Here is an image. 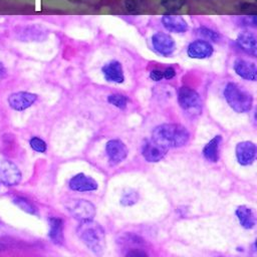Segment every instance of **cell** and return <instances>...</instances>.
Returning <instances> with one entry per match:
<instances>
[{
  "mask_svg": "<svg viewBox=\"0 0 257 257\" xmlns=\"http://www.w3.org/2000/svg\"><path fill=\"white\" fill-rule=\"evenodd\" d=\"M236 42L243 51H245L246 53L252 56H256L257 42H256V37L252 32H249V31L240 32L237 36Z\"/></svg>",
  "mask_w": 257,
  "mask_h": 257,
  "instance_id": "obj_17",
  "label": "cell"
},
{
  "mask_svg": "<svg viewBox=\"0 0 257 257\" xmlns=\"http://www.w3.org/2000/svg\"><path fill=\"white\" fill-rule=\"evenodd\" d=\"M76 234L90 251L97 255L102 254L105 249V233L99 223L93 219L80 221Z\"/></svg>",
  "mask_w": 257,
  "mask_h": 257,
  "instance_id": "obj_2",
  "label": "cell"
},
{
  "mask_svg": "<svg viewBox=\"0 0 257 257\" xmlns=\"http://www.w3.org/2000/svg\"><path fill=\"white\" fill-rule=\"evenodd\" d=\"M140 199V195L136 190L128 189L122 193V196L120 198V204L122 206H133L136 203H138Z\"/></svg>",
  "mask_w": 257,
  "mask_h": 257,
  "instance_id": "obj_22",
  "label": "cell"
},
{
  "mask_svg": "<svg viewBox=\"0 0 257 257\" xmlns=\"http://www.w3.org/2000/svg\"><path fill=\"white\" fill-rule=\"evenodd\" d=\"M213 50L214 48L209 41L198 39L189 44L187 53L191 58L204 59L210 57L213 53Z\"/></svg>",
  "mask_w": 257,
  "mask_h": 257,
  "instance_id": "obj_12",
  "label": "cell"
},
{
  "mask_svg": "<svg viewBox=\"0 0 257 257\" xmlns=\"http://www.w3.org/2000/svg\"><path fill=\"white\" fill-rule=\"evenodd\" d=\"M163 75H164L165 78L171 79V78H173V77L176 75V70H175L174 67L169 66V67H167V68L163 71Z\"/></svg>",
  "mask_w": 257,
  "mask_h": 257,
  "instance_id": "obj_29",
  "label": "cell"
},
{
  "mask_svg": "<svg viewBox=\"0 0 257 257\" xmlns=\"http://www.w3.org/2000/svg\"><path fill=\"white\" fill-rule=\"evenodd\" d=\"M102 74L107 81L121 83L124 80L122 65L117 60H111L105 63L101 68Z\"/></svg>",
  "mask_w": 257,
  "mask_h": 257,
  "instance_id": "obj_13",
  "label": "cell"
},
{
  "mask_svg": "<svg viewBox=\"0 0 257 257\" xmlns=\"http://www.w3.org/2000/svg\"><path fill=\"white\" fill-rule=\"evenodd\" d=\"M125 255L126 256H141V257L148 256V254L145 251H142V249H132V250H128L125 253Z\"/></svg>",
  "mask_w": 257,
  "mask_h": 257,
  "instance_id": "obj_28",
  "label": "cell"
},
{
  "mask_svg": "<svg viewBox=\"0 0 257 257\" xmlns=\"http://www.w3.org/2000/svg\"><path fill=\"white\" fill-rule=\"evenodd\" d=\"M222 141V137L220 135L215 136L211 141H209L204 149L203 155L206 160L212 163H216L219 161V152H220V144Z\"/></svg>",
  "mask_w": 257,
  "mask_h": 257,
  "instance_id": "obj_19",
  "label": "cell"
},
{
  "mask_svg": "<svg viewBox=\"0 0 257 257\" xmlns=\"http://www.w3.org/2000/svg\"><path fill=\"white\" fill-rule=\"evenodd\" d=\"M68 185L71 190L77 191V192L94 191L98 188L97 182L93 178L86 176L83 173H79V174L73 176L69 180Z\"/></svg>",
  "mask_w": 257,
  "mask_h": 257,
  "instance_id": "obj_11",
  "label": "cell"
},
{
  "mask_svg": "<svg viewBox=\"0 0 257 257\" xmlns=\"http://www.w3.org/2000/svg\"><path fill=\"white\" fill-rule=\"evenodd\" d=\"M21 172L8 160H0V182L6 186H16L21 181Z\"/></svg>",
  "mask_w": 257,
  "mask_h": 257,
  "instance_id": "obj_6",
  "label": "cell"
},
{
  "mask_svg": "<svg viewBox=\"0 0 257 257\" xmlns=\"http://www.w3.org/2000/svg\"><path fill=\"white\" fill-rule=\"evenodd\" d=\"M235 152L238 163L242 166H248L254 162L257 154V148L253 142L244 141L237 144Z\"/></svg>",
  "mask_w": 257,
  "mask_h": 257,
  "instance_id": "obj_9",
  "label": "cell"
},
{
  "mask_svg": "<svg viewBox=\"0 0 257 257\" xmlns=\"http://www.w3.org/2000/svg\"><path fill=\"white\" fill-rule=\"evenodd\" d=\"M234 70L244 79L254 81L257 78V67L254 62L245 59H237L234 62Z\"/></svg>",
  "mask_w": 257,
  "mask_h": 257,
  "instance_id": "obj_16",
  "label": "cell"
},
{
  "mask_svg": "<svg viewBox=\"0 0 257 257\" xmlns=\"http://www.w3.org/2000/svg\"><path fill=\"white\" fill-rule=\"evenodd\" d=\"M162 23L164 27L170 32L183 33L188 30L187 21L182 16H179V15L165 14L162 17Z\"/></svg>",
  "mask_w": 257,
  "mask_h": 257,
  "instance_id": "obj_15",
  "label": "cell"
},
{
  "mask_svg": "<svg viewBox=\"0 0 257 257\" xmlns=\"http://www.w3.org/2000/svg\"><path fill=\"white\" fill-rule=\"evenodd\" d=\"M7 75V70L2 62H0V78H4Z\"/></svg>",
  "mask_w": 257,
  "mask_h": 257,
  "instance_id": "obj_30",
  "label": "cell"
},
{
  "mask_svg": "<svg viewBox=\"0 0 257 257\" xmlns=\"http://www.w3.org/2000/svg\"><path fill=\"white\" fill-rule=\"evenodd\" d=\"M162 4L170 11L179 10L184 4L183 0H163Z\"/></svg>",
  "mask_w": 257,
  "mask_h": 257,
  "instance_id": "obj_26",
  "label": "cell"
},
{
  "mask_svg": "<svg viewBox=\"0 0 257 257\" xmlns=\"http://www.w3.org/2000/svg\"><path fill=\"white\" fill-rule=\"evenodd\" d=\"M167 151H168L167 149L160 146L154 140H151V141H147L143 145L142 153L144 158L148 162H159L165 157Z\"/></svg>",
  "mask_w": 257,
  "mask_h": 257,
  "instance_id": "obj_14",
  "label": "cell"
},
{
  "mask_svg": "<svg viewBox=\"0 0 257 257\" xmlns=\"http://www.w3.org/2000/svg\"><path fill=\"white\" fill-rule=\"evenodd\" d=\"M37 99V95L28 91L13 92L8 96V103L15 110H24L31 106Z\"/></svg>",
  "mask_w": 257,
  "mask_h": 257,
  "instance_id": "obj_10",
  "label": "cell"
},
{
  "mask_svg": "<svg viewBox=\"0 0 257 257\" xmlns=\"http://www.w3.org/2000/svg\"><path fill=\"white\" fill-rule=\"evenodd\" d=\"M29 145L32 148V150H34L35 152H38V153H45L47 150L46 143L37 137L31 138L29 141Z\"/></svg>",
  "mask_w": 257,
  "mask_h": 257,
  "instance_id": "obj_25",
  "label": "cell"
},
{
  "mask_svg": "<svg viewBox=\"0 0 257 257\" xmlns=\"http://www.w3.org/2000/svg\"><path fill=\"white\" fill-rule=\"evenodd\" d=\"M190 134L188 130L179 123H163L153 131L152 140L165 149L180 148L187 144Z\"/></svg>",
  "mask_w": 257,
  "mask_h": 257,
  "instance_id": "obj_1",
  "label": "cell"
},
{
  "mask_svg": "<svg viewBox=\"0 0 257 257\" xmlns=\"http://www.w3.org/2000/svg\"><path fill=\"white\" fill-rule=\"evenodd\" d=\"M13 204L16 205L19 209H21L22 211L28 213V214H31V215H35L37 213V209L36 207L31 203L29 202L27 199L23 198V197H15L13 200H12Z\"/></svg>",
  "mask_w": 257,
  "mask_h": 257,
  "instance_id": "obj_21",
  "label": "cell"
},
{
  "mask_svg": "<svg viewBox=\"0 0 257 257\" xmlns=\"http://www.w3.org/2000/svg\"><path fill=\"white\" fill-rule=\"evenodd\" d=\"M198 34L201 35L202 37L206 38V39H210L212 41H219L220 38H221V35L219 34V32L211 29V28H208V27H205V26H202L198 29Z\"/></svg>",
  "mask_w": 257,
  "mask_h": 257,
  "instance_id": "obj_24",
  "label": "cell"
},
{
  "mask_svg": "<svg viewBox=\"0 0 257 257\" xmlns=\"http://www.w3.org/2000/svg\"><path fill=\"white\" fill-rule=\"evenodd\" d=\"M178 101L180 106L192 115L199 114L202 110V100L200 94L193 88L182 86L178 90Z\"/></svg>",
  "mask_w": 257,
  "mask_h": 257,
  "instance_id": "obj_4",
  "label": "cell"
},
{
  "mask_svg": "<svg viewBox=\"0 0 257 257\" xmlns=\"http://www.w3.org/2000/svg\"><path fill=\"white\" fill-rule=\"evenodd\" d=\"M150 77H151L153 80H155V81H159V80H161V79L164 77L163 71L160 70V69H154V70H152V71L150 72Z\"/></svg>",
  "mask_w": 257,
  "mask_h": 257,
  "instance_id": "obj_27",
  "label": "cell"
},
{
  "mask_svg": "<svg viewBox=\"0 0 257 257\" xmlns=\"http://www.w3.org/2000/svg\"><path fill=\"white\" fill-rule=\"evenodd\" d=\"M105 152L109 161V164L115 166L121 163L127 156V148L120 140H109L105 145Z\"/></svg>",
  "mask_w": 257,
  "mask_h": 257,
  "instance_id": "obj_7",
  "label": "cell"
},
{
  "mask_svg": "<svg viewBox=\"0 0 257 257\" xmlns=\"http://www.w3.org/2000/svg\"><path fill=\"white\" fill-rule=\"evenodd\" d=\"M69 213L77 220H91L96 214L94 205L84 199H73L66 204Z\"/></svg>",
  "mask_w": 257,
  "mask_h": 257,
  "instance_id": "obj_5",
  "label": "cell"
},
{
  "mask_svg": "<svg viewBox=\"0 0 257 257\" xmlns=\"http://www.w3.org/2000/svg\"><path fill=\"white\" fill-rule=\"evenodd\" d=\"M235 214L239 220V223L240 225L245 228V229H251L255 226V216H254V213L253 211L251 210V208L245 206V205H242V206H239L236 211H235Z\"/></svg>",
  "mask_w": 257,
  "mask_h": 257,
  "instance_id": "obj_20",
  "label": "cell"
},
{
  "mask_svg": "<svg viewBox=\"0 0 257 257\" xmlns=\"http://www.w3.org/2000/svg\"><path fill=\"white\" fill-rule=\"evenodd\" d=\"M107 101L118 108H124L127 104V97L120 93H113L107 96Z\"/></svg>",
  "mask_w": 257,
  "mask_h": 257,
  "instance_id": "obj_23",
  "label": "cell"
},
{
  "mask_svg": "<svg viewBox=\"0 0 257 257\" xmlns=\"http://www.w3.org/2000/svg\"><path fill=\"white\" fill-rule=\"evenodd\" d=\"M152 44L154 49L161 55H171L175 48L176 43L171 35L165 32H157L152 36Z\"/></svg>",
  "mask_w": 257,
  "mask_h": 257,
  "instance_id": "obj_8",
  "label": "cell"
},
{
  "mask_svg": "<svg viewBox=\"0 0 257 257\" xmlns=\"http://www.w3.org/2000/svg\"><path fill=\"white\" fill-rule=\"evenodd\" d=\"M224 96L231 108L236 112H246L252 107V94L234 82L227 83L224 89Z\"/></svg>",
  "mask_w": 257,
  "mask_h": 257,
  "instance_id": "obj_3",
  "label": "cell"
},
{
  "mask_svg": "<svg viewBox=\"0 0 257 257\" xmlns=\"http://www.w3.org/2000/svg\"><path fill=\"white\" fill-rule=\"evenodd\" d=\"M49 238L57 245L63 243V222L58 217H50L49 220Z\"/></svg>",
  "mask_w": 257,
  "mask_h": 257,
  "instance_id": "obj_18",
  "label": "cell"
}]
</instances>
